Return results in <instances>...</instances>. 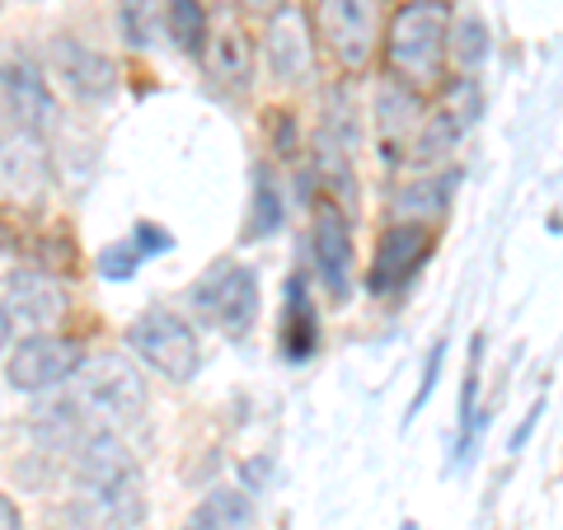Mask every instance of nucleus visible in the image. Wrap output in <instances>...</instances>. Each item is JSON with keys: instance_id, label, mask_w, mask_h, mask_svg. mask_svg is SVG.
<instances>
[{"instance_id": "2eb2a0df", "label": "nucleus", "mask_w": 563, "mask_h": 530, "mask_svg": "<svg viewBox=\"0 0 563 530\" xmlns=\"http://www.w3.org/2000/svg\"><path fill=\"white\" fill-rule=\"evenodd\" d=\"M263 57H268L273 80H282V85L310 80L314 43H310V29H306V14H301V10H287V5H282V10L273 14V20H268V38H263Z\"/></svg>"}, {"instance_id": "423d86ee", "label": "nucleus", "mask_w": 563, "mask_h": 530, "mask_svg": "<svg viewBox=\"0 0 563 530\" xmlns=\"http://www.w3.org/2000/svg\"><path fill=\"white\" fill-rule=\"evenodd\" d=\"M314 29L343 70H362L380 43V0H310Z\"/></svg>"}, {"instance_id": "0eeeda50", "label": "nucleus", "mask_w": 563, "mask_h": 530, "mask_svg": "<svg viewBox=\"0 0 563 530\" xmlns=\"http://www.w3.org/2000/svg\"><path fill=\"white\" fill-rule=\"evenodd\" d=\"M85 362L80 343L57 339V333H33L14 347L10 357V385L24 395H43V390H57V385L70 380V371Z\"/></svg>"}, {"instance_id": "6e6552de", "label": "nucleus", "mask_w": 563, "mask_h": 530, "mask_svg": "<svg viewBox=\"0 0 563 530\" xmlns=\"http://www.w3.org/2000/svg\"><path fill=\"white\" fill-rule=\"evenodd\" d=\"M66 306H70L66 287L43 268H14V273H5V281H0V310H5L10 324L20 320V324L43 333L52 324H62Z\"/></svg>"}, {"instance_id": "1a4fd4ad", "label": "nucleus", "mask_w": 563, "mask_h": 530, "mask_svg": "<svg viewBox=\"0 0 563 530\" xmlns=\"http://www.w3.org/2000/svg\"><path fill=\"white\" fill-rule=\"evenodd\" d=\"M52 70H57V80L80 103H109L118 95L113 57L109 52H99V47H90V43H80V38H70V33L52 38Z\"/></svg>"}, {"instance_id": "2f4dec72", "label": "nucleus", "mask_w": 563, "mask_h": 530, "mask_svg": "<svg viewBox=\"0 0 563 530\" xmlns=\"http://www.w3.org/2000/svg\"><path fill=\"white\" fill-rule=\"evenodd\" d=\"M5 343H10V320H5V310H0V352H5Z\"/></svg>"}, {"instance_id": "4468645a", "label": "nucleus", "mask_w": 563, "mask_h": 530, "mask_svg": "<svg viewBox=\"0 0 563 530\" xmlns=\"http://www.w3.org/2000/svg\"><path fill=\"white\" fill-rule=\"evenodd\" d=\"M47 188V161H43V141L14 128V122H0V198H38Z\"/></svg>"}, {"instance_id": "5701e85b", "label": "nucleus", "mask_w": 563, "mask_h": 530, "mask_svg": "<svg viewBox=\"0 0 563 530\" xmlns=\"http://www.w3.org/2000/svg\"><path fill=\"white\" fill-rule=\"evenodd\" d=\"M136 268H141V250L132 240H118L99 254V273L109 281H128V277H136Z\"/></svg>"}, {"instance_id": "6ab92c4d", "label": "nucleus", "mask_w": 563, "mask_h": 530, "mask_svg": "<svg viewBox=\"0 0 563 530\" xmlns=\"http://www.w3.org/2000/svg\"><path fill=\"white\" fill-rule=\"evenodd\" d=\"M165 29H169V43L192 57V52H202L207 5L202 0H165Z\"/></svg>"}, {"instance_id": "473e14b6", "label": "nucleus", "mask_w": 563, "mask_h": 530, "mask_svg": "<svg viewBox=\"0 0 563 530\" xmlns=\"http://www.w3.org/2000/svg\"><path fill=\"white\" fill-rule=\"evenodd\" d=\"M404 530H418V526H413V521H409V526H404Z\"/></svg>"}, {"instance_id": "ddd939ff", "label": "nucleus", "mask_w": 563, "mask_h": 530, "mask_svg": "<svg viewBox=\"0 0 563 530\" xmlns=\"http://www.w3.org/2000/svg\"><path fill=\"white\" fill-rule=\"evenodd\" d=\"M314 263H320V277L333 300H343L352 287V225H347V211L320 198L314 202Z\"/></svg>"}, {"instance_id": "7c9ffc66", "label": "nucleus", "mask_w": 563, "mask_h": 530, "mask_svg": "<svg viewBox=\"0 0 563 530\" xmlns=\"http://www.w3.org/2000/svg\"><path fill=\"white\" fill-rule=\"evenodd\" d=\"M10 254H14V240H10V235H5V231H0V263H5V258H10Z\"/></svg>"}, {"instance_id": "f257e3e1", "label": "nucleus", "mask_w": 563, "mask_h": 530, "mask_svg": "<svg viewBox=\"0 0 563 530\" xmlns=\"http://www.w3.org/2000/svg\"><path fill=\"white\" fill-rule=\"evenodd\" d=\"M70 517L85 530H132L146 517V484L118 432H85L70 461Z\"/></svg>"}, {"instance_id": "9d476101", "label": "nucleus", "mask_w": 563, "mask_h": 530, "mask_svg": "<svg viewBox=\"0 0 563 530\" xmlns=\"http://www.w3.org/2000/svg\"><path fill=\"white\" fill-rule=\"evenodd\" d=\"M432 254V231L422 221H399V225H390V231L380 235V244H376V258H372V291L376 296H385V291H395V287H404L418 268H422V258Z\"/></svg>"}, {"instance_id": "cd10ccee", "label": "nucleus", "mask_w": 563, "mask_h": 530, "mask_svg": "<svg viewBox=\"0 0 563 530\" xmlns=\"http://www.w3.org/2000/svg\"><path fill=\"white\" fill-rule=\"evenodd\" d=\"M0 530H24V521H20V507H14L5 493H0Z\"/></svg>"}, {"instance_id": "39448f33", "label": "nucleus", "mask_w": 563, "mask_h": 530, "mask_svg": "<svg viewBox=\"0 0 563 530\" xmlns=\"http://www.w3.org/2000/svg\"><path fill=\"white\" fill-rule=\"evenodd\" d=\"M192 310L202 314L211 329H221L225 339H244L258 320V277L244 263H211V268L192 281Z\"/></svg>"}, {"instance_id": "f8f14e48", "label": "nucleus", "mask_w": 563, "mask_h": 530, "mask_svg": "<svg viewBox=\"0 0 563 530\" xmlns=\"http://www.w3.org/2000/svg\"><path fill=\"white\" fill-rule=\"evenodd\" d=\"M202 52L217 85H225V90H250L254 85V38L231 10H221L211 20V29L202 33Z\"/></svg>"}, {"instance_id": "aec40b11", "label": "nucleus", "mask_w": 563, "mask_h": 530, "mask_svg": "<svg viewBox=\"0 0 563 530\" xmlns=\"http://www.w3.org/2000/svg\"><path fill=\"white\" fill-rule=\"evenodd\" d=\"M446 52L455 57V66H461L465 76H470V70H479L484 57H488V29H484V20H474V14H470V20L455 24V33H446Z\"/></svg>"}, {"instance_id": "c756f323", "label": "nucleus", "mask_w": 563, "mask_h": 530, "mask_svg": "<svg viewBox=\"0 0 563 530\" xmlns=\"http://www.w3.org/2000/svg\"><path fill=\"white\" fill-rule=\"evenodd\" d=\"M540 413H544V399H540L536 409H531V418H526L521 428H517V437H512V451H521V446H526V437H531V428H536V418H540Z\"/></svg>"}, {"instance_id": "dca6fc26", "label": "nucleus", "mask_w": 563, "mask_h": 530, "mask_svg": "<svg viewBox=\"0 0 563 530\" xmlns=\"http://www.w3.org/2000/svg\"><path fill=\"white\" fill-rule=\"evenodd\" d=\"M422 128V99L399 80H385L376 90V136L385 161H404Z\"/></svg>"}, {"instance_id": "c85d7f7f", "label": "nucleus", "mask_w": 563, "mask_h": 530, "mask_svg": "<svg viewBox=\"0 0 563 530\" xmlns=\"http://www.w3.org/2000/svg\"><path fill=\"white\" fill-rule=\"evenodd\" d=\"M282 5H287V0H240V10H250V14H268V20H273V14H277Z\"/></svg>"}, {"instance_id": "20e7f679", "label": "nucleus", "mask_w": 563, "mask_h": 530, "mask_svg": "<svg viewBox=\"0 0 563 530\" xmlns=\"http://www.w3.org/2000/svg\"><path fill=\"white\" fill-rule=\"evenodd\" d=\"M128 343H132V352L141 362H146L151 371H161V376L174 380V385H188L192 376H198V366H202L198 333L188 329L184 314H174L165 306L141 310L136 320L128 324Z\"/></svg>"}, {"instance_id": "412c9836", "label": "nucleus", "mask_w": 563, "mask_h": 530, "mask_svg": "<svg viewBox=\"0 0 563 530\" xmlns=\"http://www.w3.org/2000/svg\"><path fill=\"white\" fill-rule=\"evenodd\" d=\"M273 231H282V192L273 188L268 169H254V211H250V235L268 240Z\"/></svg>"}, {"instance_id": "393cba45", "label": "nucleus", "mask_w": 563, "mask_h": 530, "mask_svg": "<svg viewBox=\"0 0 563 530\" xmlns=\"http://www.w3.org/2000/svg\"><path fill=\"white\" fill-rule=\"evenodd\" d=\"M132 244L141 250V258H146V254H169V250H174L169 231H161V225H151V221H136V231H132Z\"/></svg>"}, {"instance_id": "4be33fe9", "label": "nucleus", "mask_w": 563, "mask_h": 530, "mask_svg": "<svg viewBox=\"0 0 563 530\" xmlns=\"http://www.w3.org/2000/svg\"><path fill=\"white\" fill-rule=\"evenodd\" d=\"M118 24H122V38H128L132 47H151V38H155V0H122Z\"/></svg>"}, {"instance_id": "7ed1b4c3", "label": "nucleus", "mask_w": 563, "mask_h": 530, "mask_svg": "<svg viewBox=\"0 0 563 530\" xmlns=\"http://www.w3.org/2000/svg\"><path fill=\"white\" fill-rule=\"evenodd\" d=\"M446 33H451V5L446 0H409L390 33H385V57H390V80L409 90H432L442 80L446 62Z\"/></svg>"}, {"instance_id": "a211bd4d", "label": "nucleus", "mask_w": 563, "mask_h": 530, "mask_svg": "<svg viewBox=\"0 0 563 530\" xmlns=\"http://www.w3.org/2000/svg\"><path fill=\"white\" fill-rule=\"evenodd\" d=\"M192 526L202 530H254V503L240 488H211Z\"/></svg>"}, {"instance_id": "f3484780", "label": "nucleus", "mask_w": 563, "mask_h": 530, "mask_svg": "<svg viewBox=\"0 0 563 530\" xmlns=\"http://www.w3.org/2000/svg\"><path fill=\"white\" fill-rule=\"evenodd\" d=\"M277 339H282V357L287 362H306V357H314V347H320V314L310 306L306 277L287 281V306H282Z\"/></svg>"}, {"instance_id": "9b49d317", "label": "nucleus", "mask_w": 563, "mask_h": 530, "mask_svg": "<svg viewBox=\"0 0 563 530\" xmlns=\"http://www.w3.org/2000/svg\"><path fill=\"white\" fill-rule=\"evenodd\" d=\"M0 109H5V122L24 128L38 136L52 118V90L43 80V70L29 57H10L0 62Z\"/></svg>"}, {"instance_id": "f03ea898", "label": "nucleus", "mask_w": 563, "mask_h": 530, "mask_svg": "<svg viewBox=\"0 0 563 530\" xmlns=\"http://www.w3.org/2000/svg\"><path fill=\"white\" fill-rule=\"evenodd\" d=\"M62 409L80 432L132 428L146 413V380H141V371L128 357L103 352V357H90L70 371V390L62 399Z\"/></svg>"}, {"instance_id": "b1692460", "label": "nucleus", "mask_w": 563, "mask_h": 530, "mask_svg": "<svg viewBox=\"0 0 563 530\" xmlns=\"http://www.w3.org/2000/svg\"><path fill=\"white\" fill-rule=\"evenodd\" d=\"M479 357H484V339H474L470 366H465V390H461V446H455V461H461L465 437H470V422H474V390H479Z\"/></svg>"}, {"instance_id": "bb28decb", "label": "nucleus", "mask_w": 563, "mask_h": 530, "mask_svg": "<svg viewBox=\"0 0 563 530\" xmlns=\"http://www.w3.org/2000/svg\"><path fill=\"white\" fill-rule=\"evenodd\" d=\"M282 122H273V141H277V151H296V128H291V113H277Z\"/></svg>"}, {"instance_id": "a878e982", "label": "nucleus", "mask_w": 563, "mask_h": 530, "mask_svg": "<svg viewBox=\"0 0 563 530\" xmlns=\"http://www.w3.org/2000/svg\"><path fill=\"white\" fill-rule=\"evenodd\" d=\"M442 357H446V343H432V357H428V376H422V390H418V399H413V409H409V413H418L422 404H428V395L437 390V376H442Z\"/></svg>"}]
</instances>
